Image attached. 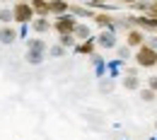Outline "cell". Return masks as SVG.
<instances>
[{
  "instance_id": "d6986e66",
  "label": "cell",
  "mask_w": 157,
  "mask_h": 140,
  "mask_svg": "<svg viewBox=\"0 0 157 140\" xmlns=\"http://www.w3.org/2000/svg\"><path fill=\"white\" fill-rule=\"evenodd\" d=\"M147 12H150L152 20H157V2H150V5H147Z\"/></svg>"
},
{
  "instance_id": "2e32d148",
  "label": "cell",
  "mask_w": 157,
  "mask_h": 140,
  "mask_svg": "<svg viewBox=\"0 0 157 140\" xmlns=\"http://www.w3.org/2000/svg\"><path fill=\"white\" fill-rule=\"evenodd\" d=\"M78 51H80V53H92V51H94V41L90 39V41H85V44H80Z\"/></svg>"
},
{
  "instance_id": "e0dca14e",
  "label": "cell",
  "mask_w": 157,
  "mask_h": 140,
  "mask_svg": "<svg viewBox=\"0 0 157 140\" xmlns=\"http://www.w3.org/2000/svg\"><path fill=\"white\" fill-rule=\"evenodd\" d=\"M140 99L143 101H152L155 99V92H152V89H140Z\"/></svg>"
},
{
  "instance_id": "ba28073f",
  "label": "cell",
  "mask_w": 157,
  "mask_h": 140,
  "mask_svg": "<svg viewBox=\"0 0 157 140\" xmlns=\"http://www.w3.org/2000/svg\"><path fill=\"white\" fill-rule=\"evenodd\" d=\"M68 10H70V5L68 2H63V0H56V2H51V15L58 20L63 15H68Z\"/></svg>"
},
{
  "instance_id": "52a82bcc",
  "label": "cell",
  "mask_w": 157,
  "mask_h": 140,
  "mask_svg": "<svg viewBox=\"0 0 157 140\" xmlns=\"http://www.w3.org/2000/svg\"><path fill=\"white\" fill-rule=\"evenodd\" d=\"M97 44L101 46V48H114V46H116V36H114V32H111V29L101 32L99 39H97Z\"/></svg>"
},
{
  "instance_id": "7c38bea8",
  "label": "cell",
  "mask_w": 157,
  "mask_h": 140,
  "mask_svg": "<svg viewBox=\"0 0 157 140\" xmlns=\"http://www.w3.org/2000/svg\"><path fill=\"white\" fill-rule=\"evenodd\" d=\"M73 36H75V41H82V44H85V41H90V27H87V24H78V27H75V32H73Z\"/></svg>"
},
{
  "instance_id": "7402d4cb",
  "label": "cell",
  "mask_w": 157,
  "mask_h": 140,
  "mask_svg": "<svg viewBox=\"0 0 157 140\" xmlns=\"http://www.w3.org/2000/svg\"><path fill=\"white\" fill-rule=\"evenodd\" d=\"M147 46H150V48H155V51H157V36H155V39H150V44H147Z\"/></svg>"
},
{
  "instance_id": "277c9868",
  "label": "cell",
  "mask_w": 157,
  "mask_h": 140,
  "mask_svg": "<svg viewBox=\"0 0 157 140\" xmlns=\"http://www.w3.org/2000/svg\"><path fill=\"white\" fill-rule=\"evenodd\" d=\"M126 44H128L131 48H140V46H145V34H143V29H128V34H126Z\"/></svg>"
},
{
  "instance_id": "603a6c76",
  "label": "cell",
  "mask_w": 157,
  "mask_h": 140,
  "mask_svg": "<svg viewBox=\"0 0 157 140\" xmlns=\"http://www.w3.org/2000/svg\"><path fill=\"white\" fill-rule=\"evenodd\" d=\"M155 128H157V123H155Z\"/></svg>"
},
{
  "instance_id": "30bf717a",
  "label": "cell",
  "mask_w": 157,
  "mask_h": 140,
  "mask_svg": "<svg viewBox=\"0 0 157 140\" xmlns=\"http://www.w3.org/2000/svg\"><path fill=\"white\" fill-rule=\"evenodd\" d=\"M15 39H17V29H12V27L0 29V44H12Z\"/></svg>"
},
{
  "instance_id": "3957f363",
  "label": "cell",
  "mask_w": 157,
  "mask_h": 140,
  "mask_svg": "<svg viewBox=\"0 0 157 140\" xmlns=\"http://www.w3.org/2000/svg\"><path fill=\"white\" fill-rule=\"evenodd\" d=\"M78 24L80 22L73 15H63V17H58V20L53 22V29L58 32V36H73V32H75Z\"/></svg>"
},
{
  "instance_id": "7a4b0ae2",
  "label": "cell",
  "mask_w": 157,
  "mask_h": 140,
  "mask_svg": "<svg viewBox=\"0 0 157 140\" xmlns=\"http://www.w3.org/2000/svg\"><path fill=\"white\" fill-rule=\"evenodd\" d=\"M136 63L140 65V68H155L157 65V51L150 48L147 44L140 46V48L136 51Z\"/></svg>"
},
{
  "instance_id": "9c48e42d",
  "label": "cell",
  "mask_w": 157,
  "mask_h": 140,
  "mask_svg": "<svg viewBox=\"0 0 157 140\" xmlns=\"http://www.w3.org/2000/svg\"><path fill=\"white\" fill-rule=\"evenodd\" d=\"M27 51L46 53V51H48V46H46V41H44V39H29V41H27Z\"/></svg>"
},
{
  "instance_id": "8992f818",
  "label": "cell",
  "mask_w": 157,
  "mask_h": 140,
  "mask_svg": "<svg viewBox=\"0 0 157 140\" xmlns=\"http://www.w3.org/2000/svg\"><path fill=\"white\" fill-rule=\"evenodd\" d=\"M32 10H34V17H48L51 15V2H46V0H32Z\"/></svg>"
},
{
  "instance_id": "9a60e30c",
  "label": "cell",
  "mask_w": 157,
  "mask_h": 140,
  "mask_svg": "<svg viewBox=\"0 0 157 140\" xmlns=\"http://www.w3.org/2000/svg\"><path fill=\"white\" fill-rule=\"evenodd\" d=\"M0 22H2V27H7L12 22V10L10 7H0Z\"/></svg>"
},
{
  "instance_id": "44dd1931",
  "label": "cell",
  "mask_w": 157,
  "mask_h": 140,
  "mask_svg": "<svg viewBox=\"0 0 157 140\" xmlns=\"http://www.w3.org/2000/svg\"><path fill=\"white\" fill-rule=\"evenodd\" d=\"M51 56H63V46H53L51 48Z\"/></svg>"
},
{
  "instance_id": "ac0fdd59",
  "label": "cell",
  "mask_w": 157,
  "mask_h": 140,
  "mask_svg": "<svg viewBox=\"0 0 157 140\" xmlns=\"http://www.w3.org/2000/svg\"><path fill=\"white\" fill-rule=\"evenodd\" d=\"M60 46H63V48L75 46V36H60Z\"/></svg>"
},
{
  "instance_id": "6da1fadb",
  "label": "cell",
  "mask_w": 157,
  "mask_h": 140,
  "mask_svg": "<svg viewBox=\"0 0 157 140\" xmlns=\"http://www.w3.org/2000/svg\"><path fill=\"white\" fill-rule=\"evenodd\" d=\"M10 10H12V22H17V24H32L36 20L34 10H32V2H15Z\"/></svg>"
},
{
  "instance_id": "5bb4252c",
  "label": "cell",
  "mask_w": 157,
  "mask_h": 140,
  "mask_svg": "<svg viewBox=\"0 0 157 140\" xmlns=\"http://www.w3.org/2000/svg\"><path fill=\"white\" fill-rule=\"evenodd\" d=\"M94 20H97L99 27H104V29H111V32H114V20H111L109 15H97Z\"/></svg>"
},
{
  "instance_id": "4fadbf2b",
  "label": "cell",
  "mask_w": 157,
  "mask_h": 140,
  "mask_svg": "<svg viewBox=\"0 0 157 140\" xmlns=\"http://www.w3.org/2000/svg\"><path fill=\"white\" fill-rule=\"evenodd\" d=\"M46 58V53H36V51H27V63L29 65H41Z\"/></svg>"
},
{
  "instance_id": "8fae6325",
  "label": "cell",
  "mask_w": 157,
  "mask_h": 140,
  "mask_svg": "<svg viewBox=\"0 0 157 140\" xmlns=\"http://www.w3.org/2000/svg\"><path fill=\"white\" fill-rule=\"evenodd\" d=\"M123 87H126V89H138V87H140V80H138L136 70L126 73V78H123Z\"/></svg>"
},
{
  "instance_id": "5b68a950",
  "label": "cell",
  "mask_w": 157,
  "mask_h": 140,
  "mask_svg": "<svg viewBox=\"0 0 157 140\" xmlns=\"http://www.w3.org/2000/svg\"><path fill=\"white\" fill-rule=\"evenodd\" d=\"M29 27H32V32H34V34H48V32L53 29V24L46 20V17H36Z\"/></svg>"
},
{
  "instance_id": "ffe728a7",
  "label": "cell",
  "mask_w": 157,
  "mask_h": 140,
  "mask_svg": "<svg viewBox=\"0 0 157 140\" xmlns=\"http://www.w3.org/2000/svg\"><path fill=\"white\" fill-rule=\"evenodd\" d=\"M147 89H152V92L157 94V75H155V78H150V80H147Z\"/></svg>"
}]
</instances>
